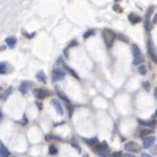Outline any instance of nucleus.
<instances>
[{"label": "nucleus", "mask_w": 157, "mask_h": 157, "mask_svg": "<svg viewBox=\"0 0 157 157\" xmlns=\"http://www.w3.org/2000/svg\"><path fill=\"white\" fill-rule=\"evenodd\" d=\"M124 157H133V155H131V153H127Z\"/></svg>", "instance_id": "obj_33"}, {"label": "nucleus", "mask_w": 157, "mask_h": 157, "mask_svg": "<svg viewBox=\"0 0 157 157\" xmlns=\"http://www.w3.org/2000/svg\"><path fill=\"white\" fill-rule=\"evenodd\" d=\"M71 145H73V148H75V149H77V150H78V152H81V149H79V147H78V144H77V143H75V141H74V140L71 141Z\"/></svg>", "instance_id": "obj_26"}, {"label": "nucleus", "mask_w": 157, "mask_h": 157, "mask_svg": "<svg viewBox=\"0 0 157 157\" xmlns=\"http://www.w3.org/2000/svg\"><path fill=\"white\" fill-rule=\"evenodd\" d=\"M85 157H87V156H85Z\"/></svg>", "instance_id": "obj_37"}, {"label": "nucleus", "mask_w": 157, "mask_h": 157, "mask_svg": "<svg viewBox=\"0 0 157 157\" xmlns=\"http://www.w3.org/2000/svg\"><path fill=\"white\" fill-rule=\"evenodd\" d=\"M85 141L88 144V145H91L92 148H94V147L98 144V137H92V139H90V140H87V139H85Z\"/></svg>", "instance_id": "obj_18"}, {"label": "nucleus", "mask_w": 157, "mask_h": 157, "mask_svg": "<svg viewBox=\"0 0 157 157\" xmlns=\"http://www.w3.org/2000/svg\"><path fill=\"white\" fill-rule=\"evenodd\" d=\"M128 20L131 21L132 24H137V23H140V21H141V17L137 16V15H135V13H129Z\"/></svg>", "instance_id": "obj_12"}, {"label": "nucleus", "mask_w": 157, "mask_h": 157, "mask_svg": "<svg viewBox=\"0 0 157 157\" xmlns=\"http://www.w3.org/2000/svg\"><path fill=\"white\" fill-rule=\"evenodd\" d=\"M1 118H3V114H1V111H0V120H1Z\"/></svg>", "instance_id": "obj_34"}, {"label": "nucleus", "mask_w": 157, "mask_h": 157, "mask_svg": "<svg viewBox=\"0 0 157 157\" xmlns=\"http://www.w3.org/2000/svg\"><path fill=\"white\" fill-rule=\"evenodd\" d=\"M5 42H7V46H8V48H13V46L16 45L17 40L15 38V37H8V38L5 40Z\"/></svg>", "instance_id": "obj_15"}, {"label": "nucleus", "mask_w": 157, "mask_h": 157, "mask_svg": "<svg viewBox=\"0 0 157 157\" xmlns=\"http://www.w3.org/2000/svg\"><path fill=\"white\" fill-rule=\"evenodd\" d=\"M1 90H3V87H0V97H1Z\"/></svg>", "instance_id": "obj_35"}, {"label": "nucleus", "mask_w": 157, "mask_h": 157, "mask_svg": "<svg viewBox=\"0 0 157 157\" xmlns=\"http://www.w3.org/2000/svg\"><path fill=\"white\" fill-rule=\"evenodd\" d=\"M58 62H61V63H62V65H63V67H65V70H67V71H69L70 74H71V75L74 77V78H77V79H79V77H78V74H77L75 71H74V70H73V69H70V67H69V66H67V65H66V63H63V62H62V60H60V61H58Z\"/></svg>", "instance_id": "obj_13"}, {"label": "nucleus", "mask_w": 157, "mask_h": 157, "mask_svg": "<svg viewBox=\"0 0 157 157\" xmlns=\"http://www.w3.org/2000/svg\"><path fill=\"white\" fill-rule=\"evenodd\" d=\"M36 78L38 79L40 82H42V83H45V82H46V77H45V74L42 73V71H38V73H37Z\"/></svg>", "instance_id": "obj_19"}, {"label": "nucleus", "mask_w": 157, "mask_h": 157, "mask_svg": "<svg viewBox=\"0 0 157 157\" xmlns=\"http://www.w3.org/2000/svg\"><path fill=\"white\" fill-rule=\"evenodd\" d=\"M92 35H94V30H90V32H86L85 35H83V37H85V38H88V37L92 36Z\"/></svg>", "instance_id": "obj_25"}, {"label": "nucleus", "mask_w": 157, "mask_h": 157, "mask_svg": "<svg viewBox=\"0 0 157 157\" xmlns=\"http://www.w3.org/2000/svg\"><path fill=\"white\" fill-rule=\"evenodd\" d=\"M153 144H155V136H152V135H149V136L143 139V147L144 148H150V147H153Z\"/></svg>", "instance_id": "obj_5"}, {"label": "nucleus", "mask_w": 157, "mask_h": 157, "mask_svg": "<svg viewBox=\"0 0 157 157\" xmlns=\"http://www.w3.org/2000/svg\"><path fill=\"white\" fill-rule=\"evenodd\" d=\"M102 36H103L104 42H106V45L108 46V48L112 46L114 41L116 40V33L114 32V30H111V29H104L103 33H102Z\"/></svg>", "instance_id": "obj_1"}, {"label": "nucleus", "mask_w": 157, "mask_h": 157, "mask_svg": "<svg viewBox=\"0 0 157 157\" xmlns=\"http://www.w3.org/2000/svg\"><path fill=\"white\" fill-rule=\"evenodd\" d=\"M143 157H152V156L148 155V153H143Z\"/></svg>", "instance_id": "obj_31"}, {"label": "nucleus", "mask_w": 157, "mask_h": 157, "mask_svg": "<svg viewBox=\"0 0 157 157\" xmlns=\"http://www.w3.org/2000/svg\"><path fill=\"white\" fill-rule=\"evenodd\" d=\"M11 92H12V88H11V87H9V88H8V90H7V91H5V95H4V97H1V99H4V100H5V99H7V98L9 97V94H11Z\"/></svg>", "instance_id": "obj_24"}, {"label": "nucleus", "mask_w": 157, "mask_h": 157, "mask_svg": "<svg viewBox=\"0 0 157 157\" xmlns=\"http://www.w3.org/2000/svg\"><path fill=\"white\" fill-rule=\"evenodd\" d=\"M75 45H77V41H73V42H71V44H70V45H69V48H73V46H75Z\"/></svg>", "instance_id": "obj_29"}, {"label": "nucleus", "mask_w": 157, "mask_h": 157, "mask_svg": "<svg viewBox=\"0 0 157 157\" xmlns=\"http://www.w3.org/2000/svg\"><path fill=\"white\" fill-rule=\"evenodd\" d=\"M0 157H11L9 150L5 148V145L1 143V141H0Z\"/></svg>", "instance_id": "obj_10"}, {"label": "nucleus", "mask_w": 157, "mask_h": 157, "mask_svg": "<svg viewBox=\"0 0 157 157\" xmlns=\"http://www.w3.org/2000/svg\"><path fill=\"white\" fill-rule=\"evenodd\" d=\"M114 11H115V12H118V13H122V12H123V9H122V7H120V5L115 4V5H114Z\"/></svg>", "instance_id": "obj_23"}, {"label": "nucleus", "mask_w": 157, "mask_h": 157, "mask_svg": "<svg viewBox=\"0 0 157 157\" xmlns=\"http://www.w3.org/2000/svg\"><path fill=\"white\" fill-rule=\"evenodd\" d=\"M7 73H8V63L0 62V74H7Z\"/></svg>", "instance_id": "obj_16"}, {"label": "nucleus", "mask_w": 157, "mask_h": 157, "mask_svg": "<svg viewBox=\"0 0 157 157\" xmlns=\"http://www.w3.org/2000/svg\"><path fill=\"white\" fill-rule=\"evenodd\" d=\"M139 73H140L141 75H145L147 74V67L144 66V65H140V66H139Z\"/></svg>", "instance_id": "obj_22"}, {"label": "nucleus", "mask_w": 157, "mask_h": 157, "mask_svg": "<svg viewBox=\"0 0 157 157\" xmlns=\"http://www.w3.org/2000/svg\"><path fill=\"white\" fill-rule=\"evenodd\" d=\"M111 157H122V152H114Z\"/></svg>", "instance_id": "obj_27"}, {"label": "nucleus", "mask_w": 157, "mask_h": 157, "mask_svg": "<svg viewBox=\"0 0 157 157\" xmlns=\"http://www.w3.org/2000/svg\"><path fill=\"white\" fill-rule=\"evenodd\" d=\"M65 78V71L62 69H54L53 70V79L54 81H62Z\"/></svg>", "instance_id": "obj_6"}, {"label": "nucleus", "mask_w": 157, "mask_h": 157, "mask_svg": "<svg viewBox=\"0 0 157 157\" xmlns=\"http://www.w3.org/2000/svg\"><path fill=\"white\" fill-rule=\"evenodd\" d=\"M23 35H24V36H27L28 38H32V37H35V33H32V35H28L25 30H23Z\"/></svg>", "instance_id": "obj_28"}, {"label": "nucleus", "mask_w": 157, "mask_h": 157, "mask_svg": "<svg viewBox=\"0 0 157 157\" xmlns=\"http://www.w3.org/2000/svg\"><path fill=\"white\" fill-rule=\"evenodd\" d=\"M132 54H133V58H135V57H139V55H141L140 49H139V46H137L136 44L132 45Z\"/></svg>", "instance_id": "obj_17"}, {"label": "nucleus", "mask_w": 157, "mask_h": 157, "mask_svg": "<svg viewBox=\"0 0 157 157\" xmlns=\"http://www.w3.org/2000/svg\"><path fill=\"white\" fill-rule=\"evenodd\" d=\"M125 149H127L129 153H137L139 150H140V147H139L135 141H128V143L125 144Z\"/></svg>", "instance_id": "obj_4"}, {"label": "nucleus", "mask_w": 157, "mask_h": 157, "mask_svg": "<svg viewBox=\"0 0 157 157\" xmlns=\"http://www.w3.org/2000/svg\"><path fill=\"white\" fill-rule=\"evenodd\" d=\"M52 104H53V107L55 108V111L60 114V115H63V108H62V104H61L60 100L53 99V100H52Z\"/></svg>", "instance_id": "obj_8"}, {"label": "nucleus", "mask_w": 157, "mask_h": 157, "mask_svg": "<svg viewBox=\"0 0 157 157\" xmlns=\"http://www.w3.org/2000/svg\"><path fill=\"white\" fill-rule=\"evenodd\" d=\"M143 62H144L143 55H139V57H135V58H133V63H135V65H137V66L143 65Z\"/></svg>", "instance_id": "obj_20"}, {"label": "nucleus", "mask_w": 157, "mask_h": 157, "mask_svg": "<svg viewBox=\"0 0 157 157\" xmlns=\"http://www.w3.org/2000/svg\"><path fill=\"white\" fill-rule=\"evenodd\" d=\"M37 107H38V108H40V110H41V108H42V104H41V102H38V103H37Z\"/></svg>", "instance_id": "obj_30"}, {"label": "nucleus", "mask_w": 157, "mask_h": 157, "mask_svg": "<svg viewBox=\"0 0 157 157\" xmlns=\"http://www.w3.org/2000/svg\"><path fill=\"white\" fill-rule=\"evenodd\" d=\"M149 135H152V129H150V128H141L140 131H139V136L143 137V139L149 136Z\"/></svg>", "instance_id": "obj_11"}, {"label": "nucleus", "mask_w": 157, "mask_h": 157, "mask_svg": "<svg viewBox=\"0 0 157 157\" xmlns=\"http://www.w3.org/2000/svg\"><path fill=\"white\" fill-rule=\"evenodd\" d=\"M33 94H35V97L38 98V99H45L46 97L50 95V92L48 90H45V88H35V90H33Z\"/></svg>", "instance_id": "obj_3"}, {"label": "nucleus", "mask_w": 157, "mask_h": 157, "mask_svg": "<svg viewBox=\"0 0 157 157\" xmlns=\"http://www.w3.org/2000/svg\"><path fill=\"white\" fill-rule=\"evenodd\" d=\"M144 87H145L147 90H148V88H149V87H148V82H144Z\"/></svg>", "instance_id": "obj_32"}, {"label": "nucleus", "mask_w": 157, "mask_h": 157, "mask_svg": "<svg viewBox=\"0 0 157 157\" xmlns=\"http://www.w3.org/2000/svg\"><path fill=\"white\" fill-rule=\"evenodd\" d=\"M57 153H58V148L55 147V145H53V144H52V145L49 147V155L54 156V155H57Z\"/></svg>", "instance_id": "obj_21"}, {"label": "nucleus", "mask_w": 157, "mask_h": 157, "mask_svg": "<svg viewBox=\"0 0 157 157\" xmlns=\"http://www.w3.org/2000/svg\"><path fill=\"white\" fill-rule=\"evenodd\" d=\"M115 1H119V0H115Z\"/></svg>", "instance_id": "obj_36"}, {"label": "nucleus", "mask_w": 157, "mask_h": 157, "mask_svg": "<svg viewBox=\"0 0 157 157\" xmlns=\"http://www.w3.org/2000/svg\"><path fill=\"white\" fill-rule=\"evenodd\" d=\"M94 150L98 153V156L100 157H108L110 156V149L107 147L106 143H102V144H97L94 147Z\"/></svg>", "instance_id": "obj_2"}, {"label": "nucleus", "mask_w": 157, "mask_h": 157, "mask_svg": "<svg viewBox=\"0 0 157 157\" xmlns=\"http://www.w3.org/2000/svg\"><path fill=\"white\" fill-rule=\"evenodd\" d=\"M30 86H32L30 82H23L20 86H18V90H20V92H23V94H27L28 90L30 88Z\"/></svg>", "instance_id": "obj_9"}, {"label": "nucleus", "mask_w": 157, "mask_h": 157, "mask_svg": "<svg viewBox=\"0 0 157 157\" xmlns=\"http://www.w3.org/2000/svg\"><path fill=\"white\" fill-rule=\"evenodd\" d=\"M148 50H149V55H150V58H152V61H153V62H156V61H157V58H156V49H155V46H153L152 40H149V41H148Z\"/></svg>", "instance_id": "obj_7"}, {"label": "nucleus", "mask_w": 157, "mask_h": 157, "mask_svg": "<svg viewBox=\"0 0 157 157\" xmlns=\"http://www.w3.org/2000/svg\"><path fill=\"white\" fill-rule=\"evenodd\" d=\"M55 92H57V95H58V97H60V98H61V99H62L63 102H66V103H70L69 98H67L66 95H65L63 92L61 91V90H60V88H58V87H55Z\"/></svg>", "instance_id": "obj_14"}]
</instances>
